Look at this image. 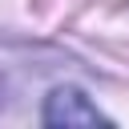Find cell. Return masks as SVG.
<instances>
[{
  "label": "cell",
  "mask_w": 129,
  "mask_h": 129,
  "mask_svg": "<svg viewBox=\"0 0 129 129\" xmlns=\"http://www.w3.org/2000/svg\"><path fill=\"white\" fill-rule=\"evenodd\" d=\"M40 121H44V125H105L109 117H105V113H101V109H97L81 89L60 85V89L48 93Z\"/></svg>",
  "instance_id": "obj_1"
}]
</instances>
